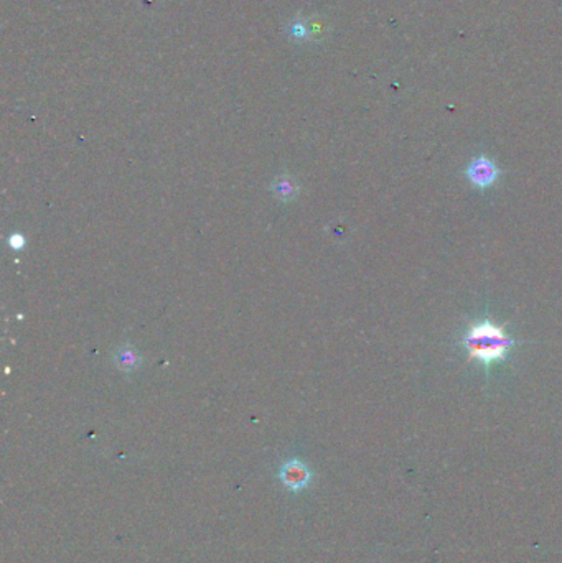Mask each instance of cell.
<instances>
[{
	"label": "cell",
	"instance_id": "obj_1",
	"mask_svg": "<svg viewBox=\"0 0 562 563\" xmlns=\"http://www.w3.org/2000/svg\"><path fill=\"white\" fill-rule=\"evenodd\" d=\"M511 343L513 341L508 338L503 328L490 323V321L471 326L465 338V346L469 349L470 358L480 359L481 362L486 364L507 356Z\"/></svg>",
	"mask_w": 562,
	"mask_h": 563
},
{
	"label": "cell",
	"instance_id": "obj_2",
	"mask_svg": "<svg viewBox=\"0 0 562 563\" xmlns=\"http://www.w3.org/2000/svg\"><path fill=\"white\" fill-rule=\"evenodd\" d=\"M467 175H469L471 183L480 188H485L490 186V184L497 179L498 170L495 167V163L490 162L488 158L480 157L470 163L469 170H467Z\"/></svg>",
	"mask_w": 562,
	"mask_h": 563
},
{
	"label": "cell",
	"instance_id": "obj_3",
	"mask_svg": "<svg viewBox=\"0 0 562 563\" xmlns=\"http://www.w3.org/2000/svg\"><path fill=\"white\" fill-rule=\"evenodd\" d=\"M281 477L287 486L292 487V489H297V487H304L307 482H309L310 473L305 468V465H302L300 461L294 460L282 466Z\"/></svg>",
	"mask_w": 562,
	"mask_h": 563
},
{
	"label": "cell",
	"instance_id": "obj_4",
	"mask_svg": "<svg viewBox=\"0 0 562 563\" xmlns=\"http://www.w3.org/2000/svg\"><path fill=\"white\" fill-rule=\"evenodd\" d=\"M272 195L282 203H290L299 193V186H297L295 179L290 175H281L274 179L271 184Z\"/></svg>",
	"mask_w": 562,
	"mask_h": 563
},
{
	"label": "cell",
	"instance_id": "obj_5",
	"mask_svg": "<svg viewBox=\"0 0 562 563\" xmlns=\"http://www.w3.org/2000/svg\"><path fill=\"white\" fill-rule=\"evenodd\" d=\"M114 362L122 372H131L140 364V356L135 351V348L121 346L114 354Z\"/></svg>",
	"mask_w": 562,
	"mask_h": 563
},
{
	"label": "cell",
	"instance_id": "obj_6",
	"mask_svg": "<svg viewBox=\"0 0 562 563\" xmlns=\"http://www.w3.org/2000/svg\"><path fill=\"white\" fill-rule=\"evenodd\" d=\"M290 35L297 40H304L305 36H309V27L304 22H294L290 27Z\"/></svg>",
	"mask_w": 562,
	"mask_h": 563
},
{
	"label": "cell",
	"instance_id": "obj_7",
	"mask_svg": "<svg viewBox=\"0 0 562 563\" xmlns=\"http://www.w3.org/2000/svg\"><path fill=\"white\" fill-rule=\"evenodd\" d=\"M23 243H25V239H23V236H20V234H15L11 238V245L13 249L23 247Z\"/></svg>",
	"mask_w": 562,
	"mask_h": 563
}]
</instances>
